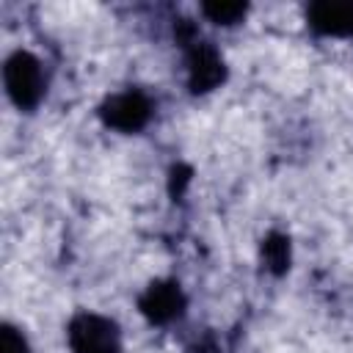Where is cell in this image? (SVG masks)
Masks as SVG:
<instances>
[{"label": "cell", "instance_id": "6da1fadb", "mask_svg": "<svg viewBox=\"0 0 353 353\" xmlns=\"http://www.w3.org/2000/svg\"><path fill=\"white\" fill-rule=\"evenodd\" d=\"M3 80H6L8 97L19 108H33L44 94V72H41V63L30 52H22V50L14 52L6 61Z\"/></svg>", "mask_w": 353, "mask_h": 353}, {"label": "cell", "instance_id": "7a4b0ae2", "mask_svg": "<svg viewBox=\"0 0 353 353\" xmlns=\"http://www.w3.org/2000/svg\"><path fill=\"white\" fill-rule=\"evenodd\" d=\"M69 345L74 353H121L119 331L99 314H80L69 325Z\"/></svg>", "mask_w": 353, "mask_h": 353}, {"label": "cell", "instance_id": "3957f363", "mask_svg": "<svg viewBox=\"0 0 353 353\" xmlns=\"http://www.w3.org/2000/svg\"><path fill=\"white\" fill-rule=\"evenodd\" d=\"M102 116L110 127L116 130H138L146 119H149V102L141 97V94H119L113 99H108V105L102 108Z\"/></svg>", "mask_w": 353, "mask_h": 353}, {"label": "cell", "instance_id": "277c9868", "mask_svg": "<svg viewBox=\"0 0 353 353\" xmlns=\"http://www.w3.org/2000/svg\"><path fill=\"white\" fill-rule=\"evenodd\" d=\"M190 66V85L196 88V91H207V88H212L221 77H223V63H221V58L210 50V47H196L193 52H190V61H188Z\"/></svg>", "mask_w": 353, "mask_h": 353}, {"label": "cell", "instance_id": "5b68a950", "mask_svg": "<svg viewBox=\"0 0 353 353\" xmlns=\"http://www.w3.org/2000/svg\"><path fill=\"white\" fill-rule=\"evenodd\" d=\"M312 25L323 33H347L353 36V6L345 3H320L312 8Z\"/></svg>", "mask_w": 353, "mask_h": 353}, {"label": "cell", "instance_id": "8992f818", "mask_svg": "<svg viewBox=\"0 0 353 353\" xmlns=\"http://www.w3.org/2000/svg\"><path fill=\"white\" fill-rule=\"evenodd\" d=\"M143 312L152 317V320H171L179 314V306H182V298H179V290L174 284H157L146 292V298L141 301Z\"/></svg>", "mask_w": 353, "mask_h": 353}, {"label": "cell", "instance_id": "52a82bcc", "mask_svg": "<svg viewBox=\"0 0 353 353\" xmlns=\"http://www.w3.org/2000/svg\"><path fill=\"white\" fill-rule=\"evenodd\" d=\"M0 353H30V350H28L25 336H22L17 328L6 325L3 334H0Z\"/></svg>", "mask_w": 353, "mask_h": 353}, {"label": "cell", "instance_id": "ba28073f", "mask_svg": "<svg viewBox=\"0 0 353 353\" xmlns=\"http://www.w3.org/2000/svg\"><path fill=\"white\" fill-rule=\"evenodd\" d=\"M204 11H207L215 22L229 25V22H234L237 17H243V14H245V6H207Z\"/></svg>", "mask_w": 353, "mask_h": 353}]
</instances>
